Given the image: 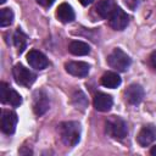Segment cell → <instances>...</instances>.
Masks as SVG:
<instances>
[{"label":"cell","mask_w":156,"mask_h":156,"mask_svg":"<svg viewBox=\"0 0 156 156\" xmlns=\"http://www.w3.org/2000/svg\"><path fill=\"white\" fill-rule=\"evenodd\" d=\"M58 133L61 140L67 146H74L80 139V124L76 121L62 122L58 126Z\"/></svg>","instance_id":"cell-1"},{"label":"cell","mask_w":156,"mask_h":156,"mask_svg":"<svg viewBox=\"0 0 156 156\" xmlns=\"http://www.w3.org/2000/svg\"><path fill=\"white\" fill-rule=\"evenodd\" d=\"M49 99L44 91H35L33 100V111L37 116H43L49 110Z\"/></svg>","instance_id":"cell-12"},{"label":"cell","mask_w":156,"mask_h":156,"mask_svg":"<svg viewBox=\"0 0 156 156\" xmlns=\"http://www.w3.org/2000/svg\"><path fill=\"white\" fill-rule=\"evenodd\" d=\"M12 74H13L15 82L22 87H30L35 82V78H37V74L34 72L26 68L21 63H16L13 66Z\"/></svg>","instance_id":"cell-4"},{"label":"cell","mask_w":156,"mask_h":156,"mask_svg":"<svg viewBox=\"0 0 156 156\" xmlns=\"http://www.w3.org/2000/svg\"><path fill=\"white\" fill-rule=\"evenodd\" d=\"M150 154H151L152 156H156V145L151 147V150H150Z\"/></svg>","instance_id":"cell-24"},{"label":"cell","mask_w":156,"mask_h":156,"mask_svg":"<svg viewBox=\"0 0 156 156\" xmlns=\"http://www.w3.org/2000/svg\"><path fill=\"white\" fill-rule=\"evenodd\" d=\"M0 100L2 104H10L13 107H17L22 104V98L21 95L10 88L5 82L0 83Z\"/></svg>","instance_id":"cell-5"},{"label":"cell","mask_w":156,"mask_h":156,"mask_svg":"<svg viewBox=\"0 0 156 156\" xmlns=\"http://www.w3.org/2000/svg\"><path fill=\"white\" fill-rule=\"evenodd\" d=\"M65 69L71 76H74L78 78H84L88 76L90 66L83 61H69V62L65 63Z\"/></svg>","instance_id":"cell-7"},{"label":"cell","mask_w":156,"mask_h":156,"mask_svg":"<svg viewBox=\"0 0 156 156\" xmlns=\"http://www.w3.org/2000/svg\"><path fill=\"white\" fill-rule=\"evenodd\" d=\"M93 104H94L95 110H98L100 112H107V111L111 110L112 104H113V100H112L111 95H108V94L96 93L95 96H94Z\"/></svg>","instance_id":"cell-13"},{"label":"cell","mask_w":156,"mask_h":156,"mask_svg":"<svg viewBox=\"0 0 156 156\" xmlns=\"http://www.w3.org/2000/svg\"><path fill=\"white\" fill-rule=\"evenodd\" d=\"M105 130L111 138L118 139V140H123L128 134L126 122L121 117H117V116H111L110 118L106 119Z\"/></svg>","instance_id":"cell-2"},{"label":"cell","mask_w":156,"mask_h":156,"mask_svg":"<svg viewBox=\"0 0 156 156\" xmlns=\"http://www.w3.org/2000/svg\"><path fill=\"white\" fill-rule=\"evenodd\" d=\"M144 98V89L139 84H130L124 90V99L130 105H138Z\"/></svg>","instance_id":"cell-11"},{"label":"cell","mask_w":156,"mask_h":156,"mask_svg":"<svg viewBox=\"0 0 156 156\" xmlns=\"http://www.w3.org/2000/svg\"><path fill=\"white\" fill-rule=\"evenodd\" d=\"M150 62H151V66L156 69V50L152 51V54H151V56H150Z\"/></svg>","instance_id":"cell-22"},{"label":"cell","mask_w":156,"mask_h":156,"mask_svg":"<svg viewBox=\"0 0 156 156\" xmlns=\"http://www.w3.org/2000/svg\"><path fill=\"white\" fill-rule=\"evenodd\" d=\"M68 51L76 56H84L90 52V46L80 40H73L68 45Z\"/></svg>","instance_id":"cell-17"},{"label":"cell","mask_w":156,"mask_h":156,"mask_svg":"<svg viewBox=\"0 0 156 156\" xmlns=\"http://www.w3.org/2000/svg\"><path fill=\"white\" fill-rule=\"evenodd\" d=\"M5 1H6V0H0V4H4Z\"/></svg>","instance_id":"cell-25"},{"label":"cell","mask_w":156,"mask_h":156,"mask_svg":"<svg viewBox=\"0 0 156 156\" xmlns=\"http://www.w3.org/2000/svg\"><path fill=\"white\" fill-rule=\"evenodd\" d=\"M56 17L62 22V23H69L74 20V11L72 9L71 5H68L67 2H63L58 7H57V11H56Z\"/></svg>","instance_id":"cell-15"},{"label":"cell","mask_w":156,"mask_h":156,"mask_svg":"<svg viewBox=\"0 0 156 156\" xmlns=\"http://www.w3.org/2000/svg\"><path fill=\"white\" fill-rule=\"evenodd\" d=\"M54 1H55V0H37V2H38L39 5H41V6H44V7L51 6V5L54 4Z\"/></svg>","instance_id":"cell-21"},{"label":"cell","mask_w":156,"mask_h":156,"mask_svg":"<svg viewBox=\"0 0 156 156\" xmlns=\"http://www.w3.org/2000/svg\"><path fill=\"white\" fill-rule=\"evenodd\" d=\"M27 61H28L29 66L35 69H44L49 65L48 57L38 50H30L27 54Z\"/></svg>","instance_id":"cell-10"},{"label":"cell","mask_w":156,"mask_h":156,"mask_svg":"<svg viewBox=\"0 0 156 156\" xmlns=\"http://www.w3.org/2000/svg\"><path fill=\"white\" fill-rule=\"evenodd\" d=\"M13 21V11L9 7L1 9L0 11V27H7Z\"/></svg>","instance_id":"cell-19"},{"label":"cell","mask_w":156,"mask_h":156,"mask_svg":"<svg viewBox=\"0 0 156 156\" xmlns=\"http://www.w3.org/2000/svg\"><path fill=\"white\" fill-rule=\"evenodd\" d=\"M93 1H94V0H79V2H80L83 6H88V5H90Z\"/></svg>","instance_id":"cell-23"},{"label":"cell","mask_w":156,"mask_h":156,"mask_svg":"<svg viewBox=\"0 0 156 156\" xmlns=\"http://www.w3.org/2000/svg\"><path fill=\"white\" fill-rule=\"evenodd\" d=\"M156 140V127L152 126V124H147V126H144L138 136H136V141L140 146L145 147V146H149L150 144H152L154 141Z\"/></svg>","instance_id":"cell-8"},{"label":"cell","mask_w":156,"mask_h":156,"mask_svg":"<svg viewBox=\"0 0 156 156\" xmlns=\"http://www.w3.org/2000/svg\"><path fill=\"white\" fill-rule=\"evenodd\" d=\"M107 63L111 68L119 71V72H124L129 68L132 60L130 57L119 48H116L108 56H107Z\"/></svg>","instance_id":"cell-3"},{"label":"cell","mask_w":156,"mask_h":156,"mask_svg":"<svg viewBox=\"0 0 156 156\" xmlns=\"http://www.w3.org/2000/svg\"><path fill=\"white\" fill-rule=\"evenodd\" d=\"M27 39L28 38L23 33V30L21 28H17L16 32H15V34H13V44L17 48V51L20 54L23 52V50L26 49V46H27Z\"/></svg>","instance_id":"cell-18"},{"label":"cell","mask_w":156,"mask_h":156,"mask_svg":"<svg viewBox=\"0 0 156 156\" xmlns=\"http://www.w3.org/2000/svg\"><path fill=\"white\" fill-rule=\"evenodd\" d=\"M17 115L13 111L10 110H2L1 112V119H0V127L1 130L5 134H13L16 130V126H17Z\"/></svg>","instance_id":"cell-6"},{"label":"cell","mask_w":156,"mask_h":156,"mask_svg":"<svg viewBox=\"0 0 156 156\" xmlns=\"http://www.w3.org/2000/svg\"><path fill=\"white\" fill-rule=\"evenodd\" d=\"M101 85H104L105 88H110V89H115L117 87H119L121 84V77L116 73V72H106L102 74L101 79H100Z\"/></svg>","instance_id":"cell-16"},{"label":"cell","mask_w":156,"mask_h":156,"mask_svg":"<svg viewBox=\"0 0 156 156\" xmlns=\"http://www.w3.org/2000/svg\"><path fill=\"white\" fill-rule=\"evenodd\" d=\"M116 7H117V5L113 0H100L95 6V11L101 18L106 20L112 16Z\"/></svg>","instance_id":"cell-14"},{"label":"cell","mask_w":156,"mask_h":156,"mask_svg":"<svg viewBox=\"0 0 156 156\" xmlns=\"http://www.w3.org/2000/svg\"><path fill=\"white\" fill-rule=\"evenodd\" d=\"M138 4H139V0H126V5L132 10H134L138 6Z\"/></svg>","instance_id":"cell-20"},{"label":"cell","mask_w":156,"mask_h":156,"mask_svg":"<svg viewBox=\"0 0 156 156\" xmlns=\"http://www.w3.org/2000/svg\"><path fill=\"white\" fill-rule=\"evenodd\" d=\"M108 20H110L111 28H113L115 30H123L128 26V22H129L128 15L118 6L116 7L115 12L112 13V16Z\"/></svg>","instance_id":"cell-9"}]
</instances>
